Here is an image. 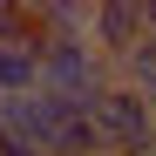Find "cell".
Listing matches in <instances>:
<instances>
[{"mask_svg": "<svg viewBox=\"0 0 156 156\" xmlns=\"http://www.w3.org/2000/svg\"><path fill=\"white\" fill-rule=\"evenodd\" d=\"M88 129H95L102 156H156V109L122 82H109L88 102Z\"/></svg>", "mask_w": 156, "mask_h": 156, "instance_id": "1", "label": "cell"}, {"mask_svg": "<svg viewBox=\"0 0 156 156\" xmlns=\"http://www.w3.org/2000/svg\"><path fill=\"white\" fill-rule=\"evenodd\" d=\"M102 88H109V61L88 41H41V95L88 109Z\"/></svg>", "mask_w": 156, "mask_h": 156, "instance_id": "2", "label": "cell"}, {"mask_svg": "<svg viewBox=\"0 0 156 156\" xmlns=\"http://www.w3.org/2000/svg\"><path fill=\"white\" fill-rule=\"evenodd\" d=\"M75 115V102H55V95H7L0 102V136H20V143H34L41 156H55L61 143V122Z\"/></svg>", "mask_w": 156, "mask_h": 156, "instance_id": "3", "label": "cell"}, {"mask_svg": "<svg viewBox=\"0 0 156 156\" xmlns=\"http://www.w3.org/2000/svg\"><path fill=\"white\" fill-rule=\"evenodd\" d=\"M136 41H143V0H102V7H88V48H95L109 68H115Z\"/></svg>", "mask_w": 156, "mask_h": 156, "instance_id": "4", "label": "cell"}, {"mask_svg": "<svg viewBox=\"0 0 156 156\" xmlns=\"http://www.w3.org/2000/svg\"><path fill=\"white\" fill-rule=\"evenodd\" d=\"M34 88H41V34L27 27L20 41H0V102L34 95Z\"/></svg>", "mask_w": 156, "mask_h": 156, "instance_id": "5", "label": "cell"}, {"mask_svg": "<svg viewBox=\"0 0 156 156\" xmlns=\"http://www.w3.org/2000/svg\"><path fill=\"white\" fill-rule=\"evenodd\" d=\"M109 82L136 88V95L149 102V109H156V41H149V34H143V41H136V48H129V55H122V61L109 68Z\"/></svg>", "mask_w": 156, "mask_h": 156, "instance_id": "6", "label": "cell"}, {"mask_svg": "<svg viewBox=\"0 0 156 156\" xmlns=\"http://www.w3.org/2000/svg\"><path fill=\"white\" fill-rule=\"evenodd\" d=\"M27 27H34V20H27V7H20V0H0V41H20Z\"/></svg>", "mask_w": 156, "mask_h": 156, "instance_id": "7", "label": "cell"}, {"mask_svg": "<svg viewBox=\"0 0 156 156\" xmlns=\"http://www.w3.org/2000/svg\"><path fill=\"white\" fill-rule=\"evenodd\" d=\"M0 156H41L34 143H20V136H0Z\"/></svg>", "mask_w": 156, "mask_h": 156, "instance_id": "8", "label": "cell"}]
</instances>
